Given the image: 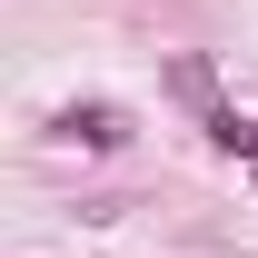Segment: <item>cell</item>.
<instances>
[{
    "label": "cell",
    "mask_w": 258,
    "mask_h": 258,
    "mask_svg": "<svg viewBox=\"0 0 258 258\" xmlns=\"http://www.w3.org/2000/svg\"><path fill=\"white\" fill-rule=\"evenodd\" d=\"M209 139L228 159H258V119H238V109H209Z\"/></svg>",
    "instance_id": "2"
},
{
    "label": "cell",
    "mask_w": 258,
    "mask_h": 258,
    "mask_svg": "<svg viewBox=\"0 0 258 258\" xmlns=\"http://www.w3.org/2000/svg\"><path fill=\"white\" fill-rule=\"evenodd\" d=\"M60 139H80V149H119L129 119L109 109V99H90V109H60Z\"/></svg>",
    "instance_id": "1"
}]
</instances>
